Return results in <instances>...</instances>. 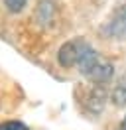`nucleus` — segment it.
Returning a JSON list of instances; mask_svg holds the SVG:
<instances>
[{
	"label": "nucleus",
	"instance_id": "1",
	"mask_svg": "<svg viewBox=\"0 0 126 130\" xmlns=\"http://www.w3.org/2000/svg\"><path fill=\"white\" fill-rule=\"evenodd\" d=\"M75 67H79V71L93 83H104L112 77V65L104 61L85 41H79V55Z\"/></svg>",
	"mask_w": 126,
	"mask_h": 130
},
{
	"label": "nucleus",
	"instance_id": "2",
	"mask_svg": "<svg viewBox=\"0 0 126 130\" xmlns=\"http://www.w3.org/2000/svg\"><path fill=\"white\" fill-rule=\"evenodd\" d=\"M79 55V41H67L59 49V65L61 67H75Z\"/></svg>",
	"mask_w": 126,
	"mask_h": 130
},
{
	"label": "nucleus",
	"instance_id": "3",
	"mask_svg": "<svg viewBox=\"0 0 126 130\" xmlns=\"http://www.w3.org/2000/svg\"><path fill=\"white\" fill-rule=\"evenodd\" d=\"M0 130H30V128L18 120H6V122L0 124Z\"/></svg>",
	"mask_w": 126,
	"mask_h": 130
},
{
	"label": "nucleus",
	"instance_id": "4",
	"mask_svg": "<svg viewBox=\"0 0 126 130\" xmlns=\"http://www.w3.org/2000/svg\"><path fill=\"white\" fill-rule=\"evenodd\" d=\"M114 101H116L118 105H124L126 103V83H120L114 91Z\"/></svg>",
	"mask_w": 126,
	"mask_h": 130
},
{
	"label": "nucleus",
	"instance_id": "5",
	"mask_svg": "<svg viewBox=\"0 0 126 130\" xmlns=\"http://www.w3.org/2000/svg\"><path fill=\"white\" fill-rule=\"evenodd\" d=\"M26 2L28 0H4V4H6V8L10 12H20V10L26 6Z\"/></svg>",
	"mask_w": 126,
	"mask_h": 130
},
{
	"label": "nucleus",
	"instance_id": "6",
	"mask_svg": "<svg viewBox=\"0 0 126 130\" xmlns=\"http://www.w3.org/2000/svg\"><path fill=\"white\" fill-rule=\"evenodd\" d=\"M120 130H126V116H124V120H122V124H120Z\"/></svg>",
	"mask_w": 126,
	"mask_h": 130
}]
</instances>
